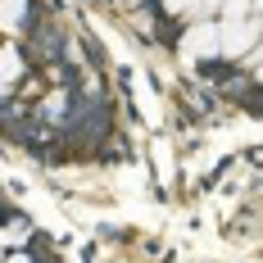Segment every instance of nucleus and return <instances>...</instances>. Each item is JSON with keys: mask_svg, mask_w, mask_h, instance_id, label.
Returning <instances> with one entry per match:
<instances>
[{"mask_svg": "<svg viewBox=\"0 0 263 263\" xmlns=\"http://www.w3.org/2000/svg\"><path fill=\"white\" fill-rule=\"evenodd\" d=\"M254 41H259L254 14H245V18H222V23H218V54H222V59L250 54V50H254Z\"/></svg>", "mask_w": 263, "mask_h": 263, "instance_id": "obj_1", "label": "nucleus"}, {"mask_svg": "<svg viewBox=\"0 0 263 263\" xmlns=\"http://www.w3.org/2000/svg\"><path fill=\"white\" fill-rule=\"evenodd\" d=\"M182 54L195 59V64H209L213 54H218V23H195L182 36Z\"/></svg>", "mask_w": 263, "mask_h": 263, "instance_id": "obj_2", "label": "nucleus"}, {"mask_svg": "<svg viewBox=\"0 0 263 263\" xmlns=\"http://www.w3.org/2000/svg\"><path fill=\"white\" fill-rule=\"evenodd\" d=\"M150 159H155V173H159V182L168 186V182H173V145H168L163 136H155V141H150Z\"/></svg>", "mask_w": 263, "mask_h": 263, "instance_id": "obj_3", "label": "nucleus"}, {"mask_svg": "<svg viewBox=\"0 0 263 263\" xmlns=\"http://www.w3.org/2000/svg\"><path fill=\"white\" fill-rule=\"evenodd\" d=\"M27 23V0H0V27H23Z\"/></svg>", "mask_w": 263, "mask_h": 263, "instance_id": "obj_4", "label": "nucleus"}, {"mask_svg": "<svg viewBox=\"0 0 263 263\" xmlns=\"http://www.w3.org/2000/svg\"><path fill=\"white\" fill-rule=\"evenodd\" d=\"M18 68H23V59H18V50L0 46V82H14V78H18Z\"/></svg>", "mask_w": 263, "mask_h": 263, "instance_id": "obj_5", "label": "nucleus"}, {"mask_svg": "<svg viewBox=\"0 0 263 263\" xmlns=\"http://www.w3.org/2000/svg\"><path fill=\"white\" fill-rule=\"evenodd\" d=\"M195 5H200V0H159V9H163L168 18H186V14H195Z\"/></svg>", "mask_w": 263, "mask_h": 263, "instance_id": "obj_6", "label": "nucleus"}, {"mask_svg": "<svg viewBox=\"0 0 263 263\" xmlns=\"http://www.w3.org/2000/svg\"><path fill=\"white\" fill-rule=\"evenodd\" d=\"M0 263H32V259H27L23 250H18V254H5V259H0Z\"/></svg>", "mask_w": 263, "mask_h": 263, "instance_id": "obj_7", "label": "nucleus"}, {"mask_svg": "<svg viewBox=\"0 0 263 263\" xmlns=\"http://www.w3.org/2000/svg\"><path fill=\"white\" fill-rule=\"evenodd\" d=\"M118 5H141V0H118Z\"/></svg>", "mask_w": 263, "mask_h": 263, "instance_id": "obj_8", "label": "nucleus"}]
</instances>
